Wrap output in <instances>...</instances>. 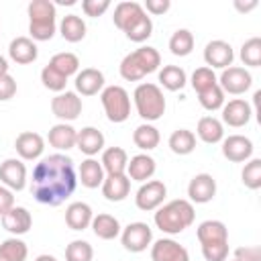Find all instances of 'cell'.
<instances>
[{"instance_id":"38","label":"cell","mask_w":261,"mask_h":261,"mask_svg":"<svg viewBox=\"0 0 261 261\" xmlns=\"http://www.w3.org/2000/svg\"><path fill=\"white\" fill-rule=\"evenodd\" d=\"M124 35H126V39H130L133 43H143V41H147V39L153 35V20H151V16L145 12L139 20H135V22L124 31Z\"/></svg>"},{"instance_id":"49","label":"cell","mask_w":261,"mask_h":261,"mask_svg":"<svg viewBox=\"0 0 261 261\" xmlns=\"http://www.w3.org/2000/svg\"><path fill=\"white\" fill-rule=\"evenodd\" d=\"M16 94V80L10 73H0V102L14 98Z\"/></svg>"},{"instance_id":"33","label":"cell","mask_w":261,"mask_h":261,"mask_svg":"<svg viewBox=\"0 0 261 261\" xmlns=\"http://www.w3.org/2000/svg\"><path fill=\"white\" fill-rule=\"evenodd\" d=\"M159 84L167 90V92H177L184 90V86L188 84V75L184 71V67L179 65H163L159 69Z\"/></svg>"},{"instance_id":"5","label":"cell","mask_w":261,"mask_h":261,"mask_svg":"<svg viewBox=\"0 0 261 261\" xmlns=\"http://www.w3.org/2000/svg\"><path fill=\"white\" fill-rule=\"evenodd\" d=\"M100 102L104 114L110 122L120 124L130 116V96L122 86H104L100 92Z\"/></svg>"},{"instance_id":"48","label":"cell","mask_w":261,"mask_h":261,"mask_svg":"<svg viewBox=\"0 0 261 261\" xmlns=\"http://www.w3.org/2000/svg\"><path fill=\"white\" fill-rule=\"evenodd\" d=\"M110 8V0H82V10L90 18L102 16Z\"/></svg>"},{"instance_id":"37","label":"cell","mask_w":261,"mask_h":261,"mask_svg":"<svg viewBox=\"0 0 261 261\" xmlns=\"http://www.w3.org/2000/svg\"><path fill=\"white\" fill-rule=\"evenodd\" d=\"M194 35H192V31H188V29H177L171 37H169V51H171V55H175V57H186V55H190L192 51H194Z\"/></svg>"},{"instance_id":"6","label":"cell","mask_w":261,"mask_h":261,"mask_svg":"<svg viewBox=\"0 0 261 261\" xmlns=\"http://www.w3.org/2000/svg\"><path fill=\"white\" fill-rule=\"evenodd\" d=\"M218 86L224 94H232V96H241L245 94L251 86H253V75L247 67L241 65H230L226 69L220 71L218 75Z\"/></svg>"},{"instance_id":"54","label":"cell","mask_w":261,"mask_h":261,"mask_svg":"<svg viewBox=\"0 0 261 261\" xmlns=\"http://www.w3.org/2000/svg\"><path fill=\"white\" fill-rule=\"evenodd\" d=\"M0 73H8V61L4 55H0Z\"/></svg>"},{"instance_id":"43","label":"cell","mask_w":261,"mask_h":261,"mask_svg":"<svg viewBox=\"0 0 261 261\" xmlns=\"http://www.w3.org/2000/svg\"><path fill=\"white\" fill-rule=\"evenodd\" d=\"M241 179H243L245 188H249V190L261 188V159L259 157H251L249 161H245V167L241 171Z\"/></svg>"},{"instance_id":"16","label":"cell","mask_w":261,"mask_h":261,"mask_svg":"<svg viewBox=\"0 0 261 261\" xmlns=\"http://www.w3.org/2000/svg\"><path fill=\"white\" fill-rule=\"evenodd\" d=\"M216 196V179L210 173H196L188 184V198L192 204H208Z\"/></svg>"},{"instance_id":"31","label":"cell","mask_w":261,"mask_h":261,"mask_svg":"<svg viewBox=\"0 0 261 261\" xmlns=\"http://www.w3.org/2000/svg\"><path fill=\"white\" fill-rule=\"evenodd\" d=\"M100 163L104 167V173H124L126 171V163H128V155L122 147H108L102 151Z\"/></svg>"},{"instance_id":"18","label":"cell","mask_w":261,"mask_h":261,"mask_svg":"<svg viewBox=\"0 0 261 261\" xmlns=\"http://www.w3.org/2000/svg\"><path fill=\"white\" fill-rule=\"evenodd\" d=\"M73 84L77 96H96L104 90V73L96 67H84L75 73Z\"/></svg>"},{"instance_id":"52","label":"cell","mask_w":261,"mask_h":261,"mask_svg":"<svg viewBox=\"0 0 261 261\" xmlns=\"http://www.w3.org/2000/svg\"><path fill=\"white\" fill-rule=\"evenodd\" d=\"M14 206V192L0 184V218Z\"/></svg>"},{"instance_id":"4","label":"cell","mask_w":261,"mask_h":261,"mask_svg":"<svg viewBox=\"0 0 261 261\" xmlns=\"http://www.w3.org/2000/svg\"><path fill=\"white\" fill-rule=\"evenodd\" d=\"M133 104L137 108V114L145 120V122H155L165 114V96L161 86L153 84V82H143L135 88L133 92Z\"/></svg>"},{"instance_id":"25","label":"cell","mask_w":261,"mask_h":261,"mask_svg":"<svg viewBox=\"0 0 261 261\" xmlns=\"http://www.w3.org/2000/svg\"><path fill=\"white\" fill-rule=\"evenodd\" d=\"M106 173H104V167L98 159L94 157H86L77 169V181L88 188V190H94V188H100L102 181H104Z\"/></svg>"},{"instance_id":"23","label":"cell","mask_w":261,"mask_h":261,"mask_svg":"<svg viewBox=\"0 0 261 261\" xmlns=\"http://www.w3.org/2000/svg\"><path fill=\"white\" fill-rule=\"evenodd\" d=\"M104 135L102 130H98L96 126H84L82 130H77V139H75V147L86 155V157H94L98 153L104 151Z\"/></svg>"},{"instance_id":"1","label":"cell","mask_w":261,"mask_h":261,"mask_svg":"<svg viewBox=\"0 0 261 261\" xmlns=\"http://www.w3.org/2000/svg\"><path fill=\"white\" fill-rule=\"evenodd\" d=\"M29 188L39 204L61 206L77 188V171L73 159L65 153H53L39 159L33 169Z\"/></svg>"},{"instance_id":"44","label":"cell","mask_w":261,"mask_h":261,"mask_svg":"<svg viewBox=\"0 0 261 261\" xmlns=\"http://www.w3.org/2000/svg\"><path fill=\"white\" fill-rule=\"evenodd\" d=\"M94 259V249L88 241L75 239L65 247V261H92Z\"/></svg>"},{"instance_id":"39","label":"cell","mask_w":261,"mask_h":261,"mask_svg":"<svg viewBox=\"0 0 261 261\" xmlns=\"http://www.w3.org/2000/svg\"><path fill=\"white\" fill-rule=\"evenodd\" d=\"M27 12H29V22L31 20H55L57 6L51 0H33L27 6Z\"/></svg>"},{"instance_id":"2","label":"cell","mask_w":261,"mask_h":261,"mask_svg":"<svg viewBox=\"0 0 261 261\" xmlns=\"http://www.w3.org/2000/svg\"><path fill=\"white\" fill-rule=\"evenodd\" d=\"M194 220H196V208L186 198H177L167 204H161L153 216L155 226L169 237L184 232L194 224Z\"/></svg>"},{"instance_id":"53","label":"cell","mask_w":261,"mask_h":261,"mask_svg":"<svg viewBox=\"0 0 261 261\" xmlns=\"http://www.w3.org/2000/svg\"><path fill=\"white\" fill-rule=\"evenodd\" d=\"M259 6V2L257 0H251V2H241V0H234V8L239 10V12H251L253 8H257Z\"/></svg>"},{"instance_id":"24","label":"cell","mask_w":261,"mask_h":261,"mask_svg":"<svg viewBox=\"0 0 261 261\" xmlns=\"http://www.w3.org/2000/svg\"><path fill=\"white\" fill-rule=\"evenodd\" d=\"M143 14H145L143 4H139V2H135V0H124V2H118V4L114 6L112 22H114L116 29H120V31L124 33V31H126L135 20H139Z\"/></svg>"},{"instance_id":"42","label":"cell","mask_w":261,"mask_h":261,"mask_svg":"<svg viewBox=\"0 0 261 261\" xmlns=\"http://www.w3.org/2000/svg\"><path fill=\"white\" fill-rule=\"evenodd\" d=\"M190 84H192L194 92L200 94V92H204V90L216 86V84H218V77H216L214 69L202 65V67H196V69H194V73H192V77H190Z\"/></svg>"},{"instance_id":"40","label":"cell","mask_w":261,"mask_h":261,"mask_svg":"<svg viewBox=\"0 0 261 261\" xmlns=\"http://www.w3.org/2000/svg\"><path fill=\"white\" fill-rule=\"evenodd\" d=\"M241 61L247 67H259L261 65V39L251 37L241 45Z\"/></svg>"},{"instance_id":"19","label":"cell","mask_w":261,"mask_h":261,"mask_svg":"<svg viewBox=\"0 0 261 261\" xmlns=\"http://www.w3.org/2000/svg\"><path fill=\"white\" fill-rule=\"evenodd\" d=\"M2 226L12 234V237H20L27 234L33 226V216L24 206H12L4 216H2Z\"/></svg>"},{"instance_id":"17","label":"cell","mask_w":261,"mask_h":261,"mask_svg":"<svg viewBox=\"0 0 261 261\" xmlns=\"http://www.w3.org/2000/svg\"><path fill=\"white\" fill-rule=\"evenodd\" d=\"M155 169H157V163L155 159L149 155V153H137L128 159L126 163V177L130 181H139V184H145L149 179H153L155 175Z\"/></svg>"},{"instance_id":"10","label":"cell","mask_w":261,"mask_h":261,"mask_svg":"<svg viewBox=\"0 0 261 261\" xmlns=\"http://www.w3.org/2000/svg\"><path fill=\"white\" fill-rule=\"evenodd\" d=\"M0 184L12 192H20L27 188V165L22 159L8 157L0 163Z\"/></svg>"},{"instance_id":"12","label":"cell","mask_w":261,"mask_h":261,"mask_svg":"<svg viewBox=\"0 0 261 261\" xmlns=\"http://www.w3.org/2000/svg\"><path fill=\"white\" fill-rule=\"evenodd\" d=\"M222 155L232 163H245L253 157V141L245 135H228L222 139Z\"/></svg>"},{"instance_id":"22","label":"cell","mask_w":261,"mask_h":261,"mask_svg":"<svg viewBox=\"0 0 261 261\" xmlns=\"http://www.w3.org/2000/svg\"><path fill=\"white\" fill-rule=\"evenodd\" d=\"M75 139H77V130L69 124V122H57L49 128L47 133V141L53 149H57L59 153L69 151L75 147Z\"/></svg>"},{"instance_id":"26","label":"cell","mask_w":261,"mask_h":261,"mask_svg":"<svg viewBox=\"0 0 261 261\" xmlns=\"http://www.w3.org/2000/svg\"><path fill=\"white\" fill-rule=\"evenodd\" d=\"M92 218H94V210L86 202H71L65 208V224L71 230H86V228H90Z\"/></svg>"},{"instance_id":"20","label":"cell","mask_w":261,"mask_h":261,"mask_svg":"<svg viewBox=\"0 0 261 261\" xmlns=\"http://www.w3.org/2000/svg\"><path fill=\"white\" fill-rule=\"evenodd\" d=\"M102 196L108 202H122L130 194V179L126 173H108L102 181Z\"/></svg>"},{"instance_id":"46","label":"cell","mask_w":261,"mask_h":261,"mask_svg":"<svg viewBox=\"0 0 261 261\" xmlns=\"http://www.w3.org/2000/svg\"><path fill=\"white\" fill-rule=\"evenodd\" d=\"M41 82H43V86H45L47 90H51V92H55V94L65 92V86H67V77L61 75L59 71H55L51 65H45V67L41 69Z\"/></svg>"},{"instance_id":"28","label":"cell","mask_w":261,"mask_h":261,"mask_svg":"<svg viewBox=\"0 0 261 261\" xmlns=\"http://www.w3.org/2000/svg\"><path fill=\"white\" fill-rule=\"evenodd\" d=\"M90 228H92L94 234H96L98 239H102V241H112V239L120 237V230H122L118 218L112 216V214H106V212L94 214Z\"/></svg>"},{"instance_id":"14","label":"cell","mask_w":261,"mask_h":261,"mask_svg":"<svg viewBox=\"0 0 261 261\" xmlns=\"http://www.w3.org/2000/svg\"><path fill=\"white\" fill-rule=\"evenodd\" d=\"M151 261H190V253L177 241L163 237L151 243Z\"/></svg>"},{"instance_id":"32","label":"cell","mask_w":261,"mask_h":261,"mask_svg":"<svg viewBox=\"0 0 261 261\" xmlns=\"http://www.w3.org/2000/svg\"><path fill=\"white\" fill-rule=\"evenodd\" d=\"M161 141L159 128L151 122H143L133 130V143L141 149V151H153Z\"/></svg>"},{"instance_id":"56","label":"cell","mask_w":261,"mask_h":261,"mask_svg":"<svg viewBox=\"0 0 261 261\" xmlns=\"http://www.w3.org/2000/svg\"><path fill=\"white\" fill-rule=\"evenodd\" d=\"M232 261H239V259H232Z\"/></svg>"},{"instance_id":"47","label":"cell","mask_w":261,"mask_h":261,"mask_svg":"<svg viewBox=\"0 0 261 261\" xmlns=\"http://www.w3.org/2000/svg\"><path fill=\"white\" fill-rule=\"evenodd\" d=\"M202 257L206 261H226V257H228V241L226 243L202 245Z\"/></svg>"},{"instance_id":"3","label":"cell","mask_w":261,"mask_h":261,"mask_svg":"<svg viewBox=\"0 0 261 261\" xmlns=\"http://www.w3.org/2000/svg\"><path fill=\"white\" fill-rule=\"evenodd\" d=\"M161 67V55L155 47H149V45H143L139 49H135L133 53L124 55L120 65H118V71H120V77L126 80V82H139L143 80L147 73H153Z\"/></svg>"},{"instance_id":"27","label":"cell","mask_w":261,"mask_h":261,"mask_svg":"<svg viewBox=\"0 0 261 261\" xmlns=\"http://www.w3.org/2000/svg\"><path fill=\"white\" fill-rule=\"evenodd\" d=\"M196 237L200 245H212V243H226L228 241V228L220 220H204L196 228Z\"/></svg>"},{"instance_id":"36","label":"cell","mask_w":261,"mask_h":261,"mask_svg":"<svg viewBox=\"0 0 261 261\" xmlns=\"http://www.w3.org/2000/svg\"><path fill=\"white\" fill-rule=\"evenodd\" d=\"M47 65H51V67H53L55 71H59L61 75L69 77V75H75V73L80 71V57H77L75 53H71V51H61V53H55V55L49 59Z\"/></svg>"},{"instance_id":"30","label":"cell","mask_w":261,"mask_h":261,"mask_svg":"<svg viewBox=\"0 0 261 261\" xmlns=\"http://www.w3.org/2000/svg\"><path fill=\"white\" fill-rule=\"evenodd\" d=\"M57 29H59V35L67 43H80L86 37V31H88L84 18L77 16V14H65Z\"/></svg>"},{"instance_id":"41","label":"cell","mask_w":261,"mask_h":261,"mask_svg":"<svg viewBox=\"0 0 261 261\" xmlns=\"http://www.w3.org/2000/svg\"><path fill=\"white\" fill-rule=\"evenodd\" d=\"M224 96H226V94H224V92L220 90V86L216 84V86H212V88L200 92V94H198V102H200V106H202L204 110L214 112V110H220V108L224 106V102H226Z\"/></svg>"},{"instance_id":"51","label":"cell","mask_w":261,"mask_h":261,"mask_svg":"<svg viewBox=\"0 0 261 261\" xmlns=\"http://www.w3.org/2000/svg\"><path fill=\"white\" fill-rule=\"evenodd\" d=\"M234 259H239V261H261V249L259 247H239V249H234Z\"/></svg>"},{"instance_id":"35","label":"cell","mask_w":261,"mask_h":261,"mask_svg":"<svg viewBox=\"0 0 261 261\" xmlns=\"http://www.w3.org/2000/svg\"><path fill=\"white\" fill-rule=\"evenodd\" d=\"M29 247L22 239L10 237L0 243V261H27Z\"/></svg>"},{"instance_id":"55","label":"cell","mask_w":261,"mask_h":261,"mask_svg":"<svg viewBox=\"0 0 261 261\" xmlns=\"http://www.w3.org/2000/svg\"><path fill=\"white\" fill-rule=\"evenodd\" d=\"M35 261H57V257H53V255H49V253H43V255H39Z\"/></svg>"},{"instance_id":"29","label":"cell","mask_w":261,"mask_h":261,"mask_svg":"<svg viewBox=\"0 0 261 261\" xmlns=\"http://www.w3.org/2000/svg\"><path fill=\"white\" fill-rule=\"evenodd\" d=\"M196 135L202 143L206 145H216V143H222L224 139V124L216 118V116H202L198 120V126H196Z\"/></svg>"},{"instance_id":"50","label":"cell","mask_w":261,"mask_h":261,"mask_svg":"<svg viewBox=\"0 0 261 261\" xmlns=\"http://www.w3.org/2000/svg\"><path fill=\"white\" fill-rule=\"evenodd\" d=\"M171 2L169 0H145L143 4V10L147 14H153V16H159V14H165L169 10Z\"/></svg>"},{"instance_id":"11","label":"cell","mask_w":261,"mask_h":261,"mask_svg":"<svg viewBox=\"0 0 261 261\" xmlns=\"http://www.w3.org/2000/svg\"><path fill=\"white\" fill-rule=\"evenodd\" d=\"M204 61H206V67L210 69H226L234 61V51L230 43L222 39H214L204 47Z\"/></svg>"},{"instance_id":"45","label":"cell","mask_w":261,"mask_h":261,"mask_svg":"<svg viewBox=\"0 0 261 261\" xmlns=\"http://www.w3.org/2000/svg\"><path fill=\"white\" fill-rule=\"evenodd\" d=\"M55 33H57L55 20H31L29 22V35L35 43L37 41H51Z\"/></svg>"},{"instance_id":"9","label":"cell","mask_w":261,"mask_h":261,"mask_svg":"<svg viewBox=\"0 0 261 261\" xmlns=\"http://www.w3.org/2000/svg\"><path fill=\"white\" fill-rule=\"evenodd\" d=\"M82 98L71 92V90H65L61 94H55V98L51 100V112L53 116H57L61 122H71L75 120L80 114H82Z\"/></svg>"},{"instance_id":"21","label":"cell","mask_w":261,"mask_h":261,"mask_svg":"<svg viewBox=\"0 0 261 261\" xmlns=\"http://www.w3.org/2000/svg\"><path fill=\"white\" fill-rule=\"evenodd\" d=\"M8 57L18 65H29L39 57L37 43L31 37H16L8 45Z\"/></svg>"},{"instance_id":"15","label":"cell","mask_w":261,"mask_h":261,"mask_svg":"<svg viewBox=\"0 0 261 261\" xmlns=\"http://www.w3.org/2000/svg\"><path fill=\"white\" fill-rule=\"evenodd\" d=\"M14 149L18 153V159L37 161L45 151V139L35 130H24L14 139Z\"/></svg>"},{"instance_id":"8","label":"cell","mask_w":261,"mask_h":261,"mask_svg":"<svg viewBox=\"0 0 261 261\" xmlns=\"http://www.w3.org/2000/svg\"><path fill=\"white\" fill-rule=\"evenodd\" d=\"M167 198V188L159 179H149L141 184V188L135 194V204L143 212H155Z\"/></svg>"},{"instance_id":"34","label":"cell","mask_w":261,"mask_h":261,"mask_svg":"<svg viewBox=\"0 0 261 261\" xmlns=\"http://www.w3.org/2000/svg\"><path fill=\"white\" fill-rule=\"evenodd\" d=\"M167 145L175 155H190L196 149V135L190 128H177L169 135Z\"/></svg>"},{"instance_id":"7","label":"cell","mask_w":261,"mask_h":261,"mask_svg":"<svg viewBox=\"0 0 261 261\" xmlns=\"http://www.w3.org/2000/svg\"><path fill=\"white\" fill-rule=\"evenodd\" d=\"M120 243L130 253H143L153 243V230L147 222H130L120 230Z\"/></svg>"},{"instance_id":"13","label":"cell","mask_w":261,"mask_h":261,"mask_svg":"<svg viewBox=\"0 0 261 261\" xmlns=\"http://www.w3.org/2000/svg\"><path fill=\"white\" fill-rule=\"evenodd\" d=\"M222 110V124H228L232 128H241L245 124H249V120L253 118V108L247 100L243 98H232L228 102H224Z\"/></svg>"}]
</instances>
